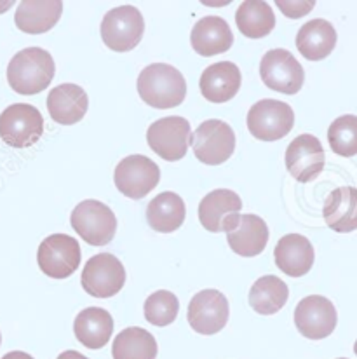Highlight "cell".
Wrapping results in <instances>:
<instances>
[{"mask_svg":"<svg viewBox=\"0 0 357 359\" xmlns=\"http://www.w3.org/2000/svg\"><path fill=\"white\" fill-rule=\"evenodd\" d=\"M75 339L88 349H103L112 339L113 319L102 307H88L80 311L74 323Z\"/></svg>","mask_w":357,"mask_h":359,"instance_id":"obj_24","label":"cell"},{"mask_svg":"<svg viewBox=\"0 0 357 359\" xmlns=\"http://www.w3.org/2000/svg\"><path fill=\"white\" fill-rule=\"evenodd\" d=\"M230 307L227 297L218 290H202L188 304V325L201 335H214L228 323Z\"/></svg>","mask_w":357,"mask_h":359,"instance_id":"obj_15","label":"cell"},{"mask_svg":"<svg viewBox=\"0 0 357 359\" xmlns=\"http://www.w3.org/2000/svg\"><path fill=\"white\" fill-rule=\"evenodd\" d=\"M89 109L88 93L77 84H59L48 96L49 116L62 126L77 124Z\"/></svg>","mask_w":357,"mask_h":359,"instance_id":"obj_19","label":"cell"},{"mask_svg":"<svg viewBox=\"0 0 357 359\" xmlns=\"http://www.w3.org/2000/svg\"><path fill=\"white\" fill-rule=\"evenodd\" d=\"M117 190L130 199H143L160 182V170L146 156H127L120 161L113 173Z\"/></svg>","mask_w":357,"mask_h":359,"instance_id":"obj_11","label":"cell"},{"mask_svg":"<svg viewBox=\"0 0 357 359\" xmlns=\"http://www.w3.org/2000/svg\"><path fill=\"white\" fill-rule=\"evenodd\" d=\"M0 342H2V337H0Z\"/></svg>","mask_w":357,"mask_h":359,"instance_id":"obj_37","label":"cell"},{"mask_svg":"<svg viewBox=\"0 0 357 359\" xmlns=\"http://www.w3.org/2000/svg\"><path fill=\"white\" fill-rule=\"evenodd\" d=\"M56 359H89V358H85L84 354L77 353V351H65V353L59 354Z\"/></svg>","mask_w":357,"mask_h":359,"instance_id":"obj_33","label":"cell"},{"mask_svg":"<svg viewBox=\"0 0 357 359\" xmlns=\"http://www.w3.org/2000/svg\"><path fill=\"white\" fill-rule=\"evenodd\" d=\"M242 75L237 65L232 61L213 63L202 72L199 88L202 96L211 103H227L241 89Z\"/></svg>","mask_w":357,"mask_h":359,"instance_id":"obj_17","label":"cell"},{"mask_svg":"<svg viewBox=\"0 0 357 359\" xmlns=\"http://www.w3.org/2000/svg\"><path fill=\"white\" fill-rule=\"evenodd\" d=\"M248 129L256 140L276 142L283 140L295 126V112L288 103L279 100H260L249 109Z\"/></svg>","mask_w":357,"mask_h":359,"instance_id":"obj_8","label":"cell"},{"mask_svg":"<svg viewBox=\"0 0 357 359\" xmlns=\"http://www.w3.org/2000/svg\"><path fill=\"white\" fill-rule=\"evenodd\" d=\"M112 356L113 359H155L157 342L150 332L131 326L113 339Z\"/></svg>","mask_w":357,"mask_h":359,"instance_id":"obj_29","label":"cell"},{"mask_svg":"<svg viewBox=\"0 0 357 359\" xmlns=\"http://www.w3.org/2000/svg\"><path fill=\"white\" fill-rule=\"evenodd\" d=\"M331 150L340 157L357 156V116H342L328 129Z\"/></svg>","mask_w":357,"mask_h":359,"instance_id":"obj_30","label":"cell"},{"mask_svg":"<svg viewBox=\"0 0 357 359\" xmlns=\"http://www.w3.org/2000/svg\"><path fill=\"white\" fill-rule=\"evenodd\" d=\"M338 359H347V358H338Z\"/></svg>","mask_w":357,"mask_h":359,"instance_id":"obj_36","label":"cell"},{"mask_svg":"<svg viewBox=\"0 0 357 359\" xmlns=\"http://www.w3.org/2000/svg\"><path fill=\"white\" fill-rule=\"evenodd\" d=\"M187 208L183 199L174 192H162L146 206V222L160 234H169L183 225Z\"/></svg>","mask_w":357,"mask_h":359,"instance_id":"obj_26","label":"cell"},{"mask_svg":"<svg viewBox=\"0 0 357 359\" xmlns=\"http://www.w3.org/2000/svg\"><path fill=\"white\" fill-rule=\"evenodd\" d=\"M323 217L328 227L338 234L357 231V189L338 187L324 201Z\"/></svg>","mask_w":357,"mask_h":359,"instance_id":"obj_22","label":"cell"},{"mask_svg":"<svg viewBox=\"0 0 357 359\" xmlns=\"http://www.w3.org/2000/svg\"><path fill=\"white\" fill-rule=\"evenodd\" d=\"M276 6L283 11L284 16L296 20V18L309 14L314 9V6H316V2H283V0H277Z\"/></svg>","mask_w":357,"mask_h":359,"instance_id":"obj_32","label":"cell"},{"mask_svg":"<svg viewBox=\"0 0 357 359\" xmlns=\"http://www.w3.org/2000/svg\"><path fill=\"white\" fill-rule=\"evenodd\" d=\"M296 49L309 61H321L333 53L337 46V30L326 20H310L296 34Z\"/></svg>","mask_w":357,"mask_h":359,"instance_id":"obj_25","label":"cell"},{"mask_svg":"<svg viewBox=\"0 0 357 359\" xmlns=\"http://www.w3.org/2000/svg\"><path fill=\"white\" fill-rule=\"evenodd\" d=\"M70 225L89 246H106L117 232V218L106 204L88 199L74 208Z\"/></svg>","mask_w":357,"mask_h":359,"instance_id":"obj_3","label":"cell"},{"mask_svg":"<svg viewBox=\"0 0 357 359\" xmlns=\"http://www.w3.org/2000/svg\"><path fill=\"white\" fill-rule=\"evenodd\" d=\"M44 117L37 107L14 103L0 114V138L13 149H28L41 140Z\"/></svg>","mask_w":357,"mask_h":359,"instance_id":"obj_4","label":"cell"},{"mask_svg":"<svg viewBox=\"0 0 357 359\" xmlns=\"http://www.w3.org/2000/svg\"><path fill=\"white\" fill-rule=\"evenodd\" d=\"M338 323L337 309L326 297L310 295L300 300L295 309L296 330L305 339L323 340L335 332Z\"/></svg>","mask_w":357,"mask_h":359,"instance_id":"obj_14","label":"cell"},{"mask_svg":"<svg viewBox=\"0 0 357 359\" xmlns=\"http://www.w3.org/2000/svg\"><path fill=\"white\" fill-rule=\"evenodd\" d=\"M192 142L190 122L185 117L171 116L155 121L146 129V143L164 161H180L187 156Z\"/></svg>","mask_w":357,"mask_h":359,"instance_id":"obj_7","label":"cell"},{"mask_svg":"<svg viewBox=\"0 0 357 359\" xmlns=\"http://www.w3.org/2000/svg\"><path fill=\"white\" fill-rule=\"evenodd\" d=\"M56 74L55 60L46 49L27 48L16 53L7 65V82L14 93L37 95L49 88Z\"/></svg>","mask_w":357,"mask_h":359,"instance_id":"obj_1","label":"cell"},{"mask_svg":"<svg viewBox=\"0 0 357 359\" xmlns=\"http://www.w3.org/2000/svg\"><path fill=\"white\" fill-rule=\"evenodd\" d=\"M80 244L66 234H52L41 243L37 251V264L48 278L66 279L80 265Z\"/></svg>","mask_w":357,"mask_h":359,"instance_id":"obj_10","label":"cell"},{"mask_svg":"<svg viewBox=\"0 0 357 359\" xmlns=\"http://www.w3.org/2000/svg\"><path fill=\"white\" fill-rule=\"evenodd\" d=\"M82 288L94 299L115 297L126 285V269L122 262L110 253L94 255L82 271Z\"/></svg>","mask_w":357,"mask_h":359,"instance_id":"obj_6","label":"cell"},{"mask_svg":"<svg viewBox=\"0 0 357 359\" xmlns=\"http://www.w3.org/2000/svg\"><path fill=\"white\" fill-rule=\"evenodd\" d=\"M260 77L269 89L283 95H296L303 88L305 72L298 60L286 49L267 51L260 63Z\"/></svg>","mask_w":357,"mask_h":359,"instance_id":"obj_12","label":"cell"},{"mask_svg":"<svg viewBox=\"0 0 357 359\" xmlns=\"http://www.w3.org/2000/svg\"><path fill=\"white\" fill-rule=\"evenodd\" d=\"M239 32L248 39H263L276 28V14L267 2L248 0L239 6L235 13Z\"/></svg>","mask_w":357,"mask_h":359,"instance_id":"obj_27","label":"cell"},{"mask_svg":"<svg viewBox=\"0 0 357 359\" xmlns=\"http://www.w3.org/2000/svg\"><path fill=\"white\" fill-rule=\"evenodd\" d=\"M2 359H34V358L27 353H21V351H13V353H7Z\"/></svg>","mask_w":357,"mask_h":359,"instance_id":"obj_34","label":"cell"},{"mask_svg":"<svg viewBox=\"0 0 357 359\" xmlns=\"http://www.w3.org/2000/svg\"><path fill=\"white\" fill-rule=\"evenodd\" d=\"M190 143L197 161L208 166H220L234 156L235 133L227 122L209 119L195 129Z\"/></svg>","mask_w":357,"mask_h":359,"instance_id":"obj_9","label":"cell"},{"mask_svg":"<svg viewBox=\"0 0 357 359\" xmlns=\"http://www.w3.org/2000/svg\"><path fill=\"white\" fill-rule=\"evenodd\" d=\"M138 95L157 110L174 109L187 96V82L178 68L166 63L148 65L138 77Z\"/></svg>","mask_w":357,"mask_h":359,"instance_id":"obj_2","label":"cell"},{"mask_svg":"<svg viewBox=\"0 0 357 359\" xmlns=\"http://www.w3.org/2000/svg\"><path fill=\"white\" fill-rule=\"evenodd\" d=\"M62 14L63 2L59 0H24L18 6L14 23L24 34L38 35L52 30Z\"/></svg>","mask_w":357,"mask_h":359,"instance_id":"obj_20","label":"cell"},{"mask_svg":"<svg viewBox=\"0 0 357 359\" xmlns=\"http://www.w3.org/2000/svg\"><path fill=\"white\" fill-rule=\"evenodd\" d=\"M314 246L305 236L288 234L279 239L274 250V262L277 269L289 278H302L309 274L314 265Z\"/></svg>","mask_w":357,"mask_h":359,"instance_id":"obj_18","label":"cell"},{"mask_svg":"<svg viewBox=\"0 0 357 359\" xmlns=\"http://www.w3.org/2000/svg\"><path fill=\"white\" fill-rule=\"evenodd\" d=\"M227 241L230 250L239 257H256L269 243V227L258 215H241L237 227L227 232Z\"/></svg>","mask_w":357,"mask_h":359,"instance_id":"obj_23","label":"cell"},{"mask_svg":"<svg viewBox=\"0 0 357 359\" xmlns=\"http://www.w3.org/2000/svg\"><path fill=\"white\" fill-rule=\"evenodd\" d=\"M102 39L110 51L127 53L140 44L145 21L140 9L133 6H120L110 9L102 21Z\"/></svg>","mask_w":357,"mask_h":359,"instance_id":"obj_5","label":"cell"},{"mask_svg":"<svg viewBox=\"0 0 357 359\" xmlns=\"http://www.w3.org/2000/svg\"><path fill=\"white\" fill-rule=\"evenodd\" d=\"M286 168L300 183H309L323 173L326 156L319 138L314 135H300L286 149Z\"/></svg>","mask_w":357,"mask_h":359,"instance_id":"obj_16","label":"cell"},{"mask_svg":"<svg viewBox=\"0 0 357 359\" xmlns=\"http://www.w3.org/2000/svg\"><path fill=\"white\" fill-rule=\"evenodd\" d=\"M242 201L234 190L218 189L199 203V220L208 232H230L241 218Z\"/></svg>","mask_w":357,"mask_h":359,"instance_id":"obj_13","label":"cell"},{"mask_svg":"<svg viewBox=\"0 0 357 359\" xmlns=\"http://www.w3.org/2000/svg\"><path fill=\"white\" fill-rule=\"evenodd\" d=\"M289 299L288 285L276 276H262L249 290V305L262 316H272L284 307Z\"/></svg>","mask_w":357,"mask_h":359,"instance_id":"obj_28","label":"cell"},{"mask_svg":"<svg viewBox=\"0 0 357 359\" xmlns=\"http://www.w3.org/2000/svg\"><path fill=\"white\" fill-rule=\"evenodd\" d=\"M354 353H356V356H357V340H356V344H354Z\"/></svg>","mask_w":357,"mask_h":359,"instance_id":"obj_35","label":"cell"},{"mask_svg":"<svg viewBox=\"0 0 357 359\" xmlns=\"http://www.w3.org/2000/svg\"><path fill=\"white\" fill-rule=\"evenodd\" d=\"M178 311H180V302L176 295L166 290H159V292L152 293L148 299L145 300V319L153 326H169L178 318Z\"/></svg>","mask_w":357,"mask_h":359,"instance_id":"obj_31","label":"cell"},{"mask_svg":"<svg viewBox=\"0 0 357 359\" xmlns=\"http://www.w3.org/2000/svg\"><path fill=\"white\" fill-rule=\"evenodd\" d=\"M190 42L197 55L209 58L227 53L234 44V35L223 18L206 16L192 28Z\"/></svg>","mask_w":357,"mask_h":359,"instance_id":"obj_21","label":"cell"}]
</instances>
